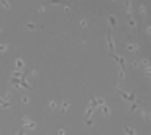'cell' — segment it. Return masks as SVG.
<instances>
[{"mask_svg": "<svg viewBox=\"0 0 151 135\" xmlns=\"http://www.w3.org/2000/svg\"><path fill=\"white\" fill-rule=\"evenodd\" d=\"M92 124H94V120H92V119H89V120H86V125H89V127H91V125Z\"/></svg>", "mask_w": 151, "mask_h": 135, "instance_id": "27", "label": "cell"}, {"mask_svg": "<svg viewBox=\"0 0 151 135\" xmlns=\"http://www.w3.org/2000/svg\"><path fill=\"white\" fill-rule=\"evenodd\" d=\"M49 107H51V109H56V107H58V102L51 101V102H49Z\"/></svg>", "mask_w": 151, "mask_h": 135, "instance_id": "23", "label": "cell"}, {"mask_svg": "<svg viewBox=\"0 0 151 135\" xmlns=\"http://www.w3.org/2000/svg\"><path fill=\"white\" fill-rule=\"evenodd\" d=\"M125 49H127V51H138V49H140V45H138V43H127V45H125Z\"/></svg>", "mask_w": 151, "mask_h": 135, "instance_id": "5", "label": "cell"}, {"mask_svg": "<svg viewBox=\"0 0 151 135\" xmlns=\"http://www.w3.org/2000/svg\"><path fill=\"white\" fill-rule=\"evenodd\" d=\"M20 87H25L27 91H31V86L28 84V81H27V73H25V76L20 79Z\"/></svg>", "mask_w": 151, "mask_h": 135, "instance_id": "6", "label": "cell"}, {"mask_svg": "<svg viewBox=\"0 0 151 135\" xmlns=\"http://www.w3.org/2000/svg\"><path fill=\"white\" fill-rule=\"evenodd\" d=\"M22 102H23V104H28V102H30V96L23 94V96H22Z\"/></svg>", "mask_w": 151, "mask_h": 135, "instance_id": "20", "label": "cell"}, {"mask_svg": "<svg viewBox=\"0 0 151 135\" xmlns=\"http://www.w3.org/2000/svg\"><path fill=\"white\" fill-rule=\"evenodd\" d=\"M89 107H94V109H97V107H99L97 97H95V96H91V104H89Z\"/></svg>", "mask_w": 151, "mask_h": 135, "instance_id": "13", "label": "cell"}, {"mask_svg": "<svg viewBox=\"0 0 151 135\" xmlns=\"http://www.w3.org/2000/svg\"><path fill=\"white\" fill-rule=\"evenodd\" d=\"M102 112H104V115H110V107L107 104L102 105Z\"/></svg>", "mask_w": 151, "mask_h": 135, "instance_id": "18", "label": "cell"}, {"mask_svg": "<svg viewBox=\"0 0 151 135\" xmlns=\"http://www.w3.org/2000/svg\"><path fill=\"white\" fill-rule=\"evenodd\" d=\"M69 105H71V101H64L63 104H61V110H63V112H66V110L69 109Z\"/></svg>", "mask_w": 151, "mask_h": 135, "instance_id": "15", "label": "cell"}, {"mask_svg": "<svg viewBox=\"0 0 151 135\" xmlns=\"http://www.w3.org/2000/svg\"><path fill=\"white\" fill-rule=\"evenodd\" d=\"M141 63H143V66H145V68H150V66H151V63H150L148 60H143Z\"/></svg>", "mask_w": 151, "mask_h": 135, "instance_id": "24", "label": "cell"}, {"mask_svg": "<svg viewBox=\"0 0 151 135\" xmlns=\"http://www.w3.org/2000/svg\"><path fill=\"white\" fill-rule=\"evenodd\" d=\"M117 92H118V96H120L123 101H127V102H130V94L128 92H125L123 89H117Z\"/></svg>", "mask_w": 151, "mask_h": 135, "instance_id": "7", "label": "cell"}, {"mask_svg": "<svg viewBox=\"0 0 151 135\" xmlns=\"http://www.w3.org/2000/svg\"><path fill=\"white\" fill-rule=\"evenodd\" d=\"M127 23L130 25V28H132V30H136V22H135V18H133L132 13H127Z\"/></svg>", "mask_w": 151, "mask_h": 135, "instance_id": "4", "label": "cell"}, {"mask_svg": "<svg viewBox=\"0 0 151 135\" xmlns=\"http://www.w3.org/2000/svg\"><path fill=\"white\" fill-rule=\"evenodd\" d=\"M146 33L151 36V25H148V26H146Z\"/></svg>", "mask_w": 151, "mask_h": 135, "instance_id": "28", "label": "cell"}, {"mask_svg": "<svg viewBox=\"0 0 151 135\" xmlns=\"http://www.w3.org/2000/svg\"><path fill=\"white\" fill-rule=\"evenodd\" d=\"M5 99H7V101H10V99H12V92H10V91H8L7 94H5Z\"/></svg>", "mask_w": 151, "mask_h": 135, "instance_id": "26", "label": "cell"}, {"mask_svg": "<svg viewBox=\"0 0 151 135\" xmlns=\"http://www.w3.org/2000/svg\"><path fill=\"white\" fill-rule=\"evenodd\" d=\"M58 134H59V135H64L66 130H64V128H59V130H58Z\"/></svg>", "mask_w": 151, "mask_h": 135, "instance_id": "29", "label": "cell"}, {"mask_svg": "<svg viewBox=\"0 0 151 135\" xmlns=\"http://www.w3.org/2000/svg\"><path fill=\"white\" fill-rule=\"evenodd\" d=\"M25 66V61L22 60V58H18V60L15 61V68H17V71H22V68Z\"/></svg>", "mask_w": 151, "mask_h": 135, "instance_id": "11", "label": "cell"}, {"mask_svg": "<svg viewBox=\"0 0 151 135\" xmlns=\"http://www.w3.org/2000/svg\"><path fill=\"white\" fill-rule=\"evenodd\" d=\"M136 109H138V102H133L132 107H130V112H135Z\"/></svg>", "mask_w": 151, "mask_h": 135, "instance_id": "21", "label": "cell"}, {"mask_svg": "<svg viewBox=\"0 0 151 135\" xmlns=\"http://www.w3.org/2000/svg\"><path fill=\"white\" fill-rule=\"evenodd\" d=\"M125 134L127 135H136V132L133 127H128V125H127V127H125Z\"/></svg>", "mask_w": 151, "mask_h": 135, "instance_id": "16", "label": "cell"}, {"mask_svg": "<svg viewBox=\"0 0 151 135\" xmlns=\"http://www.w3.org/2000/svg\"><path fill=\"white\" fill-rule=\"evenodd\" d=\"M118 79H120V83L125 79V69H118Z\"/></svg>", "mask_w": 151, "mask_h": 135, "instance_id": "19", "label": "cell"}, {"mask_svg": "<svg viewBox=\"0 0 151 135\" xmlns=\"http://www.w3.org/2000/svg\"><path fill=\"white\" fill-rule=\"evenodd\" d=\"M107 20H109V23H110V28H117V18H115L113 15H109Z\"/></svg>", "mask_w": 151, "mask_h": 135, "instance_id": "10", "label": "cell"}, {"mask_svg": "<svg viewBox=\"0 0 151 135\" xmlns=\"http://www.w3.org/2000/svg\"><path fill=\"white\" fill-rule=\"evenodd\" d=\"M7 49H8V45H4V43L0 45V51H7Z\"/></svg>", "mask_w": 151, "mask_h": 135, "instance_id": "25", "label": "cell"}, {"mask_svg": "<svg viewBox=\"0 0 151 135\" xmlns=\"http://www.w3.org/2000/svg\"><path fill=\"white\" fill-rule=\"evenodd\" d=\"M22 122H23V125H25V127H28L30 130H35V128H36V124H35L33 120H30V119H28L27 115H23Z\"/></svg>", "mask_w": 151, "mask_h": 135, "instance_id": "3", "label": "cell"}, {"mask_svg": "<svg viewBox=\"0 0 151 135\" xmlns=\"http://www.w3.org/2000/svg\"><path fill=\"white\" fill-rule=\"evenodd\" d=\"M95 112V109L94 107H87V110H86V114H84V120H89L92 117V114Z\"/></svg>", "mask_w": 151, "mask_h": 135, "instance_id": "8", "label": "cell"}, {"mask_svg": "<svg viewBox=\"0 0 151 135\" xmlns=\"http://www.w3.org/2000/svg\"><path fill=\"white\" fill-rule=\"evenodd\" d=\"M23 76H25V73H22V71H13V74H12V78H15V79H22Z\"/></svg>", "mask_w": 151, "mask_h": 135, "instance_id": "14", "label": "cell"}, {"mask_svg": "<svg viewBox=\"0 0 151 135\" xmlns=\"http://www.w3.org/2000/svg\"><path fill=\"white\" fill-rule=\"evenodd\" d=\"M10 105H12L10 101H7L5 97H0V107H2V109H8Z\"/></svg>", "mask_w": 151, "mask_h": 135, "instance_id": "9", "label": "cell"}, {"mask_svg": "<svg viewBox=\"0 0 151 135\" xmlns=\"http://www.w3.org/2000/svg\"><path fill=\"white\" fill-rule=\"evenodd\" d=\"M0 4L4 5V8H5V10H10V4H8V2H5V0H2Z\"/></svg>", "mask_w": 151, "mask_h": 135, "instance_id": "22", "label": "cell"}, {"mask_svg": "<svg viewBox=\"0 0 151 135\" xmlns=\"http://www.w3.org/2000/svg\"><path fill=\"white\" fill-rule=\"evenodd\" d=\"M110 58H112L113 61H117V63L120 64V69H125V64H127V61L123 60V56H120V54H115V53H112V54H110Z\"/></svg>", "mask_w": 151, "mask_h": 135, "instance_id": "2", "label": "cell"}, {"mask_svg": "<svg viewBox=\"0 0 151 135\" xmlns=\"http://www.w3.org/2000/svg\"><path fill=\"white\" fill-rule=\"evenodd\" d=\"M27 28H31V30H36V28H43V25H38V23H27Z\"/></svg>", "mask_w": 151, "mask_h": 135, "instance_id": "17", "label": "cell"}, {"mask_svg": "<svg viewBox=\"0 0 151 135\" xmlns=\"http://www.w3.org/2000/svg\"><path fill=\"white\" fill-rule=\"evenodd\" d=\"M107 46H109L110 54H112L113 49H115V43H113V36H112V28H110V30L107 31Z\"/></svg>", "mask_w": 151, "mask_h": 135, "instance_id": "1", "label": "cell"}, {"mask_svg": "<svg viewBox=\"0 0 151 135\" xmlns=\"http://www.w3.org/2000/svg\"><path fill=\"white\" fill-rule=\"evenodd\" d=\"M138 12H140V15L148 17V8H146V5H143V4H141L140 7H138Z\"/></svg>", "mask_w": 151, "mask_h": 135, "instance_id": "12", "label": "cell"}]
</instances>
